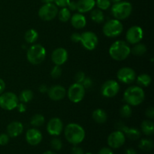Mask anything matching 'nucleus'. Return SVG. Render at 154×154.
Here are the masks:
<instances>
[{"mask_svg": "<svg viewBox=\"0 0 154 154\" xmlns=\"http://www.w3.org/2000/svg\"><path fill=\"white\" fill-rule=\"evenodd\" d=\"M69 54L65 48H58L53 51L51 54V60L55 66H62L68 60Z\"/></svg>", "mask_w": 154, "mask_h": 154, "instance_id": "obj_17", "label": "nucleus"}, {"mask_svg": "<svg viewBox=\"0 0 154 154\" xmlns=\"http://www.w3.org/2000/svg\"><path fill=\"white\" fill-rule=\"evenodd\" d=\"M99 154H114V153L109 147H103L99 150Z\"/></svg>", "mask_w": 154, "mask_h": 154, "instance_id": "obj_45", "label": "nucleus"}, {"mask_svg": "<svg viewBox=\"0 0 154 154\" xmlns=\"http://www.w3.org/2000/svg\"><path fill=\"white\" fill-rule=\"evenodd\" d=\"M42 2H44L45 4H47V3H53L54 2V0H42Z\"/></svg>", "mask_w": 154, "mask_h": 154, "instance_id": "obj_50", "label": "nucleus"}, {"mask_svg": "<svg viewBox=\"0 0 154 154\" xmlns=\"http://www.w3.org/2000/svg\"><path fill=\"white\" fill-rule=\"evenodd\" d=\"M145 93L142 87L139 86H132L125 90L123 99L130 106H138L144 102Z\"/></svg>", "mask_w": 154, "mask_h": 154, "instance_id": "obj_2", "label": "nucleus"}, {"mask_svg": "<svg viewBox=\"0 0 154 154\" xmlns=\"http://www.w3.org/2000/svg\"><path fill=\"white\" fill-rule=\"evenodd\" d=\"M136 82L141 87H147L151 84L152 78L147 74H141L136 78Z\"/></svg>", "mask_w": 154, "mask_h": 154, "instance_id": "obj_25", "label": "nucleus"}, {"mask_svg": "<svg viewBox=\"0 0 154 154\" xmlns=\"http://www.w3.org/2000/svg\"><path fill=\"white\" fill-rule=\"evenodd\" d=\"M66 95L69 100L73 103H78L84 99L85 96V89L81 84L75 83L69 87Z\"/></svg>", "mask_w": 154, "mask_h": 154, "instance_id": "obj_8", "label": "nucleus"}, {"mask_svg": "<svg viewBox=\"0 0 154 154\" xmlns=\"http://www.w3.org/2000/svg\"><path fill=\"white\" fill-rule=\"evenodd\" d=\"M58 8L54 3L43 5L38 10V16L45 21H51L58 14Z\"/></svg>", "mask_w": 154, "mask_h": 154, "instance_id": "obj_9", "label": "nucleus"}, {"mask_svg": "<svg viewBox=\"0 0 154 154\" xmlns=\"http://www.w3.org/2000/svg\"><path fill=\"white\" fill-rule=\"evenodd\" d=\"M48 96L53 101H60L66 96V90L61 85H54L48 90Z\"/></svg>", "mask_w": 154, "mask_h": 154, "instance_id": "obj_18", "label": "nucleus"}, {"mask_svg": "<svg viewBox=\"0 0 154 154\" xmlns=\"http://www.w3.org/2000/svg\"><path fill=\"white\" fill-rule=\"evenodd\" d=\"M126 141L124 133L120 130L113 132L108 137V144L111 148L117 149L121 147Z\"/></svg>", "mask_w": 154, "mask_h": 154, "instance_id": "obj_14", "label": "nucleus"}, {"mask_svg": "<svg viewBox=\"0 0 154 154\" xmlns=\"http://www.w3.org/2000/svg\"><path fill=\"white\" fill-rule=\"evenodd\" d=\"M39 92L42 93H46V92H48V87H47L46 85H45V84H42V85H41L40 87H39Z\"/></svg>", "mask_w": 154, "mask_h": 154, "instance_id": "obj_48", "label": "nucleus"}, {"mask_svg": "<svg viewBox=\"0 0 154 154\" xmlns=\"http://www.w3.org/2000/svg\"><path fill=\"white\" fill-rule=\"evenodd\" d=\"M24 38H25V40L27 43L33 44L38 38V33L34 29H29L28 31L26 32Z\"/></svg>", "mask_w": 154, "mask_h": 154, "instance_id": "obj_27", "label": "nucleus"}, {"mask_svg": "<svg viewBox=\"0 0 154 154\" xmlns=\"http://www.w3.org/2000/svg\"><path fill=\"white\" fill-rule=\"evenodd\" d=\"M51 146L54 150H60L63 147V142L61 140L58 138H54L51 140Z\"/></svg>", "mask_w": 154, "mask_h": 154, "instance_id": "obj_35", "label": "nucleus"}, {"mask_svg": "<svg viewBox=\"0 0 154 154\" xmlns=\"http://www.w3.org/2000/svg\"><path fill=\"white\" fill-rule=\"evenodd\" d=\"M23 131V125L18 121H14L9 123L7 126V134L11 138H16L22 134Z\"/></svg>", "mask_w": 154, "mask_h": 154, "instance_id": "obj_20", "label": "nucleus"}, {"mask_svg": "<svg viewBox=\"0 0 154 154\" xmlns=\"http://www.w3.org/2000/svg\"><path fill=\"white\" fill-rule=\"evenodd\" d=\"M47 131L53 136H58L63 131V123L58 117H54L48 121Z\"/></svg>", "mask_w": 154, "mask_h": 154, "instance_id": "obj_15", "label": "nucleus"}, {"mask_svg": "<svg viewBox=\"0 0 154 154\" xmlns=\"http://www.w3.org/2000/svg\"><path fill=\"white\" fill-rule=\"evenodd\" d=\"M19 103V99L12 92L2 93L0 95V107L6 111L15 109Z\"/></svg>", "mask_w": 154, "mask_h": 154, "instance_id": "obj_7", "label": "nucleus"}, {"mask_svg": "<svg viewBox=\"0 0 154 154\" xmlns=\"http://www.w3.org/2000/svg\"><path fill=\"white\" fill-rule=\"evenodd\" d=\"M43 154H57V153H56L55 152L51 151V150H48V151L45 152V153H44Z\"/></svg>", "mask_w": 154, "mask_h": 154, "instance_id": "obj_51", "label": "nucleus"}, {"mask_svg": "<svg viewBox=\"0 0 154 154\" xmlns=\"http://www.w3.org/2000/svg\"><path fill=\"white\" fill-rule=\"evenodd\" d=\"M81 84H82V86L84 87L85 90L86 89H90L93 86V81H92L91 78L87 77V78H84V80L81 83Z\"/></svg>", "mask_w": 154, "mask_h": 154, "instance_id": "obj_39", "label": "nucleus"}, {"mask_svg": "<svg viewBox=\"0 0 154 154\" xmlns=\"http://www.w3.org/2000/svg\"><path fill=\"white\" fill-rule=\"evenodd\" d=\"M5 90V83L2 78H0V95L4 93Z\"/></svg>", "mask_w": 154, "mask_h": 154, "instance_id": "obj_47", "label": "nucleus"}, {"mask_svg": "<svg viewBox=\"0 0 154 154\" xmlns=\"http://www.w3.org/2000/svg\"><path fill=\"white\" fill-rule=\"evenodd\" d=\"M33 96H34V95H33L32 90H24L21 92L18 99H19V101H20L23 103H27V102H29L30 101L32 100Z\"/></svg>", "mask_w": 154, "mask_h": 154, "instance_id": "obj_29", "label": "nucleus"}, {"mask_svg": "<svg viewBox=\"0 0 154 154\" xmlns=\"http://www.w3.org/2000/svg\"><path fill=\"white\" fill-rule=\"evenodd\" d=\"M58 17L61 22L66 23L70 20L71 17V11L68 9L67 7L62 8V9L58 11Z\"/></svg>", "mask_w": 154, "mask_h": 154, "instance_id": "obj_31", "label": "nucleus"}, {"mask_svg": "<svg viewBox=\"0 0 154 154\" xmlns=\"http://www.w3.org/2000/svg\"><path fill=\"white\" fill-rule=\"evenodd\" d=\"M70 1L71 0H54L56 5H57V7H60V8L67 7L68 4H69Z\"/></svg>", "mask_w": 154, "mask_h": 154, "instance_id": "obj_40", "label": "nucleus"}, {"mask_svg": "<svg viewBox=\"0 0 154 154\" xmlns=\"http://www.w3.org/2000/svg\"><path fill=\"white\" fill-rule=\"evenodd\" d=\"M117 78L120 82L130 84L136 79V73L132 68L123 67L117 72Z\"/></svg>", "mask_w": 154, "mask_h": 154, "instance_id": "obj_13", "label": "nucleus"}, {"mask_svg": "<svg viewBox=\"0 0 154 154\" xmlns=\"http://www.w3.org/2000/svg\"><path fill=\"white\" fill-rule=\"evenodd\" d=\"M80 42L82 46L87 51H93L97 47L99 43V39L96 33L93 32H84L81 34Z\"/></svg>", "mask_w": 154, "mask_h": 154, "instance_id": "obj_10", "label": "nucleus"}, {"mask_svg": "<svg viewBox=\"0 0 154 154\" xmlns=\"http://www.w3.org/2000/svg\"><path fill=\"white\" fill-rule=\"evenodd\" d=\"M144 37V31L139 26H133L127 30L126 33V39L131 45L138 44Z\"/></svg>", "mask_w": 154, "mask_h": 154, "instance_id": "obj_12", "label": "nucleus"}, {"mask_svg": "<svg viewBox=\"0 0 154 154\" xmlns=\"http://www.w3.org/2000/svg\"><path fill=\"white\" fill-rule=\"evenodd\" d=\"M120 91V85L114 80H108L105 81L101 88V93L104 97L112 98L117 96Z\"/></svg>", "mask_w": 154, "mask_h": 154, "instance_id": "obj_11", "label": "nucleus"}, {"mask_svg": "<svg viewBox=\"0 0 154 154\" xmlns=\"http://www.w3.org/2000/svg\"><path fill=\"white\" fill-rule=\"evenodd\" d=\"M110 1H111V2H113L114 4V3H117V2H119L122 1V0H110Z\"/></svg>", "mask_w": 154, "mask_h": 154, "instance_id": "obj_52", "label": "nucleus"}, {"mask_svg": "<svg viewBox=\"0 0 154 154\" xmlns=\"http://www.w3.org/2000/svg\"><path fill=\"white\" fill-rule=\"evenodd\" d=\"M92 117H93V120L95 122L99 123V124L105 123L107 121V119H108L106 112L103 109H100V108H98V109L95 110L93 111V114H92Z\"/></svg>", "mask_w": 154, "mask_h": 154, "instance_id": "obj_23", "label": "nucleus"}, {"mask_svg": "<svg viewBox=\"0 0 154 154\" xmlns=\"http://www.w3.org/2000/svg\"><path fill=\"white\" fill-rule=\"evenodd\" d=\"M17 108L18 111L20 113H23L26 111V106L25 103H23V102H21V103L20 104L18 103L17 106Z\"/></svg>", "mask_w": 154, "mask_h": 154, "instance_id": "obj_46", "label": "nucleus"}, {"mask_svg": "<svg viewBox=\"0 0 154 154\" xmlns=\"http://www.w3.org/2000/svg\"><path fill=\"white\" fill-rule=\"evenodd\" d=\"M70 20L72 26L78 29L84 28L87 24V20H86L85 16L81 13L75 14L73 16L71 17Z\"/></svg>", "mask_w": 154, "mask_h": 154, "instance_id": "obj_22", "label": "nucleus"}, {"mask_svg": "<svg viewBox=\"0 0 154 154\" xmlns=\"http://www.w3.org/2000/svg\"><path fill=\"white\" fill-rule=\"evenodd\" d=\"M26 140L30 145L35 146L40 144L42 141V134L38 129L32 128L27 130L26 133Z\"/></svg>", "mask_w": 154, "mask_h": 154, "instance_id": "obj_19", "label": "nucleus"}, {"mask_svg": "<svg viewBox=\"0 0 154 154\" xmlns=\"http://www.w3.org/2000/svg\"><path fill=\"white\" fill-rule=\"evenodd\" d=\"M147 46L144 44L142 43H138L135 44V46L131 49V53L136 56H142L145 54L147 52Z\"/></svg>", "mask_w": 154, "mask_h": 154, "instance_id": "obj_28", "label": "nucleus"}, {"mask_svg": "<svg viewBox=\"0 0 154 154\" xmlns=\"http://www.w3.org/2000/svg\"><path fill=\"white\" fill-rule=\"evenodd\" d=\"M90 17L93 22L96 23H103L105 20V15H104L103 11L100 9H94L91 11L90 13Z\"/></svg>", "mask_w": 154, "mask_h": 154, "instance_id": "obj_26", "label": "nucleus"}, {"mask_svg": "<svg viewBox=\"0 0 154 154\" xmlns=\"http://www.w3.org/2000/svg\"><path fill=\"white\" fill-rule=\"evenodd\" d=\"M51 75L54 79H57L62 75V69L60 66H55L51 72Z\"/></svg>", "mask_w": 154, "mask_h": 154, "instance_id": "obj_36", "label": "nucleus"}, {"mask_svg": "<svg viewBox=\"0 0 154 154\" xmlns=\"http://www.w3.org/2000/svg\"><path fill=\"white\" fill-rule=\"evenodd\" d=\"M96 5L99 9L102 11H105L111 7V2L110 0H96Z\"/></svg>", "mask_w": 154, "mask_h": 154, "instance_id": "obj_34", "label": "nucleus"}, {"mask_svg": "<svg viewBox=\"0 0 154 154\" xmlns=\"http://www.w3.org/2000/svg\"><path fill=\"white\" fill-rule=\"evenodd\" d=\"M132 12V5L130 2L126 1H120L114 3L111 7V14L114 19L123 20L131 15Z\"/></svg>", "mask_w": 154, "mask_h": 154, "instance_id": "obj_4", "label": "nucleus"}, {"mask_svg": "<svg viewBox=\"0 0 154 154\" xmlns=\"http://www.w3.org/2000/svg\"><path fill=\"white\" fill-rule=\"evenodd\" d=\"M131 54V48L124 41L114 42L109 48V55L116 61H123L128 58Z\"/></svg>", "mask_w": 154, "mask_h": 154, "instance_id": "obj_3", "label": "nucleus"}, {"mask_svg": "<svg viewBox=\"0 0 154 154\" xmlns=\"http://www.w3.org/2000/svg\"><path fill=\"white\" fill-rule=\"evenodd\" d=\"M67 8H68V9L70 11H76L77 10V2H74V1H70L69 2V4H68Z\"/></svg>", "mask_w": 154, "mask_h": 154, "instance_id": "obj_44", "label": "nucleus"}, {"mask_svg": "<svg viewBox=\"0 0 154 154\" xmlns=\"http://www.w3.org/2000/svg\"><path fill=\"white\" fill-rule=\"evenodd\" d=\"M145 115L147 118L153 119L154 117V108L152 106L147 108L145 111Z\"/></svg>", "mask_w": 154, "mask_h": 154, "instance_id": "obj_41", "label": "nucleus"}, {"mask_svg": "<svg viewBox=\"0 0 154 154\" xmlns=\"http://www.w3.org/2000/svg\"><path fill=\"white\" fill-rule=\"evenodd\" d=\"M46 57V50L42 45H33L26 53L27 60L32 65H39Z\"/></svg>", "mask_w": 154, "mask_h": 154, "instance_id": "obj_5", "label": "nucleus"}, {"mask_svg": "<svg viewBox=\"0 0 154 154\" xmlns=\"http://www.w3.org/2000/svg\"><path fill=\"white\" fill-rule=\"evenodd\" d=\"M123 31V25L120 20L111 19L107 21L103 26L102 32L108 38H116L120 35Z\"/></svg>", "mask_w": 154, "mask_h": 154, "instance_id": "obj_6", "label": "nucleus"}, {"mask_svg": "<svg viewBox=\"0 0 154 154\" xmlns=\"http://www.w3.org/2000/svg\"><path fill=\"white\" fill-rule=\"evenodd\" d=\"M117 130H120L124 133L125 136L127 137L129 139L135 141V140L139 139L141 137V132L138 129H135L133 127H128L125 126V124L122 122H119L117 125Z\"/></svg>", "mask_w": 154, "mask_h": 154, "instance_id": "obj_16", "label": "nucleus"}, {"mask_svg": "<svg viewBox=\"0 0 154 154\" xmlns=\"http://www.w3.org/2000/svg\"><path fill=\"white\" fill-rule=\"evenodd\" d=\"M64 135L68 142L73 145H78L84 141L86 133L84 128L81 125L72 123L66 126Z\"/></svg>", "mask_w": 154, "mask_h": 154, "instance_id": "obj_1", "label": "nucleus"}, {"mask_svg": "<svg viewBox=\"0 0 154 154\" xmlns=\"http://www.w3.org/2000/svg\"><path fill=\"white\" fill-rule=\"evenodd\" d=\"M132 108L129 105L126 104V105H123L121 107L120 110V114L122 117L123 118H129L132 116Z\"/></svg>", "mask_w": 154, "mask_h": 154, "instance_id": "obj_33", "label": "nucleus"}, {"mask_svg": "<svg viewBox=\"0 0 154 154\" xmlns=\"http://www.w3.org/2000/svg\"><path fill=\"white\" fill-rule=\"evenodd\" d=\"M95 5V0H78L77 2V11H78L79 13L84 14L93 10Z\"/></svg>", "mask_w": 154, "mask_h": 154, "instance_id": "obj_21", "label": "nucleus"}, {"mask_svg": "<svg viewBox=\"0 0 154 154\" xmlns=\"http://www.w3.org/2000/svg\"><path fill=\"white\" fill-rule=\"evenodd\" d=\"M81 34L78 32H74L73 34L71 35V40L72 41L75 43H78L81 41Z\"/></svg>", "mask_w": 154, "mask_h": 154, "instance_id": "obj_42", "label": "nucleus"}, {"mask_svg": "<svg viewBox=\"0 0 154 154\" xmlns=\"http://www.w3.org/2000/svg\"><path fill=\"white\" fill-rule=\"evenodd\" d=\"M86 78L85 74L82 71H80L78 72L75 75V83H78V84H81L83 82V81L84 80V78Z\"/></svg>", "mask_w": 154, "mask_h": 154, "instance_id": "obj_37", "label": "nucleus"}, {"mask_svg": "<svg viewBox=\"0 0 154 154\" xmlns=\"http://www.w3.org/2000/svg\"><path fill=\"white\" fill-rule=\"evenodd\" d=\"M45 122V117L40 114H35L31 118V120H30V123L34 127H40V126H43Z\"/></svg>", "mask_w": 154, "mask_h": 154, "instance_id": "obj_32", "label": "nucleus"}, {"mask_svg": "<svg viewBox=\"0 0 154 154\" xmlns=\"http://www.w3.org/2000/svg\"><path fill=\"white\" fill-rule=\"evenodd\" d=\"M138 147L144 151H150L153 148V142L148 138H143L140 141Z\"/></svg>", "mask_w": 154, "mask_h": 154, "instance_id": "obj_30", "label": "nucleus"}, {"mask_svg": "<svg viewBox=\"0 0 154 154\" xmlns=\"http://www.w3.org/2000/svg\"><path fill=\"white\" fill-rule=\"evenodd\" d=\"M126 154H137L136 150L133 148H128L126 150Z\"/></svg>", "mask_w": 154, "mask_h": 154, "instance_id": "obj_49", "label": "nucleus"}, {"mask_svg": "<svg viewBox=\"0 0 154 154\" xmlns=\"http://www.w3.org/2000/svg\"><path fill=\"white\" fill-rule=\"evenodd\" d=\"M9 139L10 137L8 136V134L2 133L0 134V145L5 146L9 142Z\"/></svg>", "mask_w": 154, "mask_h": 154, "instance_id": "obj_38", "label": "nucleus"}, {"mask_svg": "<svg viewBox=\"0 0 154 154\" xmlns=\"http://www.w3.org/2000/svg\"><path fill=\"white\" fill-rule=\"evenodd\" d=\"M86 154H92V153H86Z\"/></svg>", "mask_w": 154, "mask_h": 154, "instance_id": "obj_53", "label": "nucleus"}, {"mask_svg": "<svg viewBox=\"0 0 154 154\" xmlns=\"http://www.w3.org/2000/svg\"><path fill=\"white\" fill-rule=\"evenodd\" d=\"M141 132L146 135H152L154 132L153 123L150 120H145L141 123Z\"/></svg>", "mask_w": 154, "mask_h": 154, "instance_id": "obj_24", "label": "nucleus"}, {"mask_svg": "<svg viewBox=\"0 0 154 154\" xmlns=\"http://www.w3.org/2000/svg\"><path fill=\"white\" fill-rule=\"evenodd\" d=\"M72 154H84V150L81 147H77L76 145L72 149Z\"/></svg>", "mask_w": 154, "mask_h": 154, "instance_id": "obj_43", "label": "nucleus"}]
</instances>
